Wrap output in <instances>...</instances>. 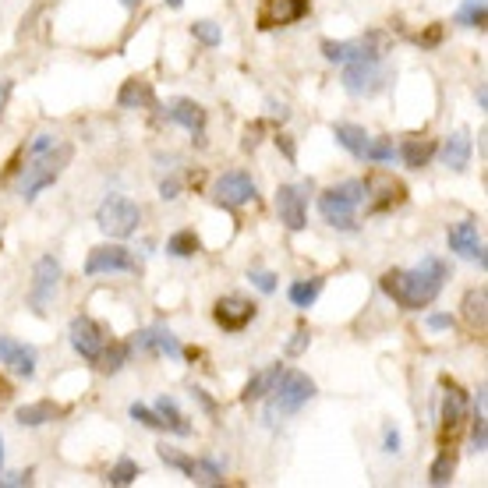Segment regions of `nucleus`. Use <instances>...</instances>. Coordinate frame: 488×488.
<instances>
[{
	"label": "nucleus",
	"instance_id": "aec40b11",
	"mask_svg": "<svg viewBox=\"0 0 488 488\" xmlns=\"http://www.w3.org/2000/svg\"><path fill=\"white\" fill-rule=\"evenodd\" d=\"M117 107L124 110H160L156 103V92L145 79H127L117 92Z\"/></svg>",
	"mask_w": 488,
	"mask_h": 488
},
{
	"label": "nucleus",
	"instance_id": "ddd939ff",
	"mask_svg": "<svg viewBox=\"0 0 488 488\" xmlns=\"http://www.w3.org/2000/svg\"><path fill=\"white\" fill-rule=\"evenodd\" d=\"M131 351H142V354H163V358H184V347L177 343V336L166 329V325H149V329H138L127 343Z\"/></svg>",
	"mask_w": 488,
	"mask_h": 488
},
{
	"label": "nucleus",
	"instance_id": "f8f14e48",
	"mask_svg": "<svg viewBox=\"0 0 488 488\" xmlns=\"http://www.w3.org/2000/svg\"><path fill=\"white\" fill-rule=\"evenodd\" d=\"M68 340H71V347L79 351L85 361H92L96 365V358L103 354V347H107V333L99 329L96 319H89V315H75L71 325H68Z\"/></svg>",
	"mask_w": 488,
	"mask_h": 488
},
{
	"label": "nucleus",
	"instance_id": "20e7f679",
	"mask_svg": "<svg viewBox=\"0 0 488 488\" xmlns=\"http://www.w3.org/2000/svg\"><path fill=\"white\" fill-rule=\"evenodd\" d=\"M365 199V181H343V184H333L319 195V212H323L325 223L336 227V230H358L354 212Z\"/></svg>",
	"mask_w": 488,
	"mask_h": 488
},
{
	"label": "nucleus",
	"instance_id": "603ef678",
	"mask_svg": "<svg viewBox=\"0 0 488 488\" xmlns=\"http://www.w3.org/2000/svg\"><path fill=\"white\" fill-rule=\"evenodd\" d=\"M166 7H174V11H181V7H184V0H166Z\"/></svg>",
	"mask_w": 488,
	"mask_h": 488
},
{
	"label": "nucleus",
	"instance_id": "473e14b6",
	"mask_svg": "<svg viewBox=\"0 0 488 488\" xmlns=\"http://www.w3.org/2000/svg\"><path fill=\"white\" fill-rule=\"evenodd\" d=\"M365 160L368 163H393V160H397V145H393V138H386V135L368 138Z\"/></svg>",
	"mask_w": 488,
	"mask_h": 488
},
{
	"label": "nucleus",
	"instance_id": "cd10ccee",
	"mask_svg": "<svg viewBox=\"0 0 488 488\" xmlns=\"http://www.w3.org/2000/svg\"><path fill=\"white\" fill-rule=\"evenodd\" d=\"M319 294H323V280H319V277H312V280H297V284H290V290H286L290 305H294V308H301V312H308V308L319 301Z\"/></svg>",
	"mask_w": 488,
	"mask_h": 488
},
{
	"label": "nucleus",
	"instance_id": "5701e85b",
	"mask_svg": "<svg viewBox=\"0 0 488 488\" xmlns=\"http://www.w3.org/2000/svg\"><path fill=\"white\" fill-rule=\"evenodd\" d=\"M397 156L404 160L407 170H421L425 163L436 156V142H432V138H418V135H414V138H404V145L397 149Z\"/></svg>",
	"mask_w": 488,
	"mask_h": 488
},
{
	"label": "nucleus",
	"instance_id": "423d86ee",
	"mask_svg": "<svg viewBox=\"0 0 488 488\" xmlns=\"http://www.w3.org/2000/svg\"><path fill=\"white\" fill-rule=\"evenodd\" d=\"M312 181H301V184H280L277 188V212H280V223H284L290 234L305 230L308 227V195H312Z\"/></svg>",
	"mask_w": 488,
	"mask_h": 488
},
{
	"label": "nucleus",
	"instance_id": "1a4fd4ad",
	"mask_svg": "<svg viewBox=\"0 0 488 488\" xmlns=\"http://www.w3.org/2000/svg\"><path fill=\"white\" fill-rule=\"evenodd\" d=\"M61 262L53 258V255H42L40 262H36V269H33V286H29V305H33V312L36 315H46V305L53 301V294H57V286H61Z\"/></svg>",
	"mask_w": 488,
	"mask_h": 488
},
{
	"label": "nucleus",
	"instance_id": "c9c22d12",
	"mask_svg": "<svg viewBox=\"0 0 488 488\" xmlns=\"http://www.w3.org/2000/svg\"><path fill=\"white\" fill-rule=\"evenodd\" d=\"M308 343H312L308 325H297V329H294V336L286 340V354H290V358H297V354H305V351H308Z\"/></svg>",
	"mask_w": 488,
	"mask_h": 488
},
{
	"label": "nucleus",
	"instance_id": "39448f33",
	"mask_svg": "<svg viewBox=\"0 0 488 488\" xmlns=\"http://www.w3.org/2000/svg\"><path fill=\"white\" fill-rule=\"evenodd\" d=\"M96 223H99V230H103L107 238L124 241V238H131V234L138 230L142 209L131 202V199H124V195H110L107 202L96 209Z\"/></svg>",
	"mask_w": 488,
	"mask_h": 488
},
{
	"label": "nucleus",
	"instance_id": "a878e982",
	"mask_svg": "<svg viewBox=\"0 0 488 488\" xmlns=\"http://www.w3.org/2000/svg\"><path fill=\"white\" fill-rule=\"evenodd\" d=\"M464 319L471 329H485V319H488V290L485 286H474V290H467L464 294Z\"/></svg>",
	"mask_w": 488,
	"mask_h": 488
},
{
	"label": "nucleus",
	"instance_id": "f257e3e1",
	"mask_svg": "<svg viewBox=\"0 0 488 488\" xmlns=\"http://www.w3.org/2000/svg\"><path fill=\"white\" fill-rule=\"evenodd\" d=\"M449 280V266L439 255H425L421 266L414 269H386L379 286L404 308V312H421L428 308Z\"/></svg>",
	"mask_w": 488,
	"mask_h": 488
},
{
	"label": "nucleus",
	"instance_id": "a19ab883",
	"mask_svg": "<svg viewBox=\"0 0 488 488\" xmlns=\"http://www.w3.org/2000/svg\"><path fill=\"white\" fill-rule=\"evenodd\" d=\"M57 145V135H50V131H40L33 142H29V156H42L46 149H53Z\"/></svg>",
	"mask_w": 488,
	"mask_h": 488
},
{
	"label": "nucleus",
	"instance_id": "9b49d317",
	"mask_svg": "<svg viewBox=\"0 0 488 488\" xmlns=\"http://www.w3.org/2000/svg\"><path fill=\"white\" fill-rule=\"evenodd\" d=\"M446 244L453 255H460V258H467V262H478V266H488V255H485V241H482V234H478V227H474V220H460V223H453L446 230Z\"/></svg>",
	"mask_w": 488,
	"mask_h": 488
},
{
	"label": "nucleus",
	"instance_id": "c756f323",
	"mask_svg": "<svg viewBox=\"0 0 488 488\" xmlns=\"http://www.w3.org/2000/svg\"><path fill=\"white\" fill-rule=\"evenodd\" d=\"M202 251V241H199V234L195 230H177V234H170V241H166V255H174V258H195Z\"/></svg>",
	"mask_w": 488,
	"mask_h": 488
},
{
	"label": "nucleus",
	"instance_id": "72a5a7b5",
	"mask_svg": "<svg viewBox=\"0 0 488 488\" xmlns=\"http://www.w3.org/2000/svg\"><path fill=\"white\" fill-rule=\"evenodd\" d=\"M135 478H138V464H135L131 456H121V460L110 467V474H107V485L124 488V485H131Z\"/></svg>",
	"mask_w": 488,
	"mask_h": 488
},
{
	"label": "nucleus",
	"instance_id": "f704fd0d",
	"mask_svg": "<svg viewBox=\"0 0 488 488\" xmlns=\"http://www.w3.org/2000/svg\"><path fill=\"white\" fill-rule=\"evenodd\" d=\"M192 36L202 42V46H220L223 42V29L216 22H195L192 25Z\"/></svg>",
	"mask_w": 488,
	"mask_h": 488
},
{
	"label": "nucleus",
	"instance_id": "4468645a",
	"mask_svg": "<svg viewBox=\"0 0 488 488\" xmlns=\"http://www.w3.org/2000/svg\"><path fill=\"white\" fill-rule=\"evenodd\" d=\"M308 0H262L258 7V29L269 33V29H284V25H294L308 14Z\"/></svg>",
	"mask_w": 488,
	"mask_h": 488
},
{
	"label": "nucleus",
	"instance_id": "c85d7f7f",
	"mask_svg": "<svg viewBox=\"0 0 488 488\" xmlns=\"http://www.w3.org/2000/svg\"><path fill=\"white\" fill-rule=\"evenodd\" d=\"M453 474H456V449L449 446L432 460V467H428V485L446 488L449 482H453Z\"/></svg>",
	"mask_w": 488,
	"mask_h": 488
},
{
	"label": "nucleus",
	"instance_id": "79ce46f5",
	"mask_svg": "<svg viewBox=\"0 0 488 488\" xmlns=\"http://www.w3.org/2000/svg\"><path fill=\"white\" fill-rule=\"evenodd\" d=\"M382 449H386V453H400V428H397V425H386V432H382Z\"/></svg>",
	"mask_w": 488,
	"mask_h": 488
},
{
	"label": "nucleus",
	"instance_id": "7c9ffc66",
	"mask_svg": "<svg viewBox=\"0 0 488 488\" xmlns=\"http://www.w3.org/2000/svg\"><path fill=\"white\" fill-rule=\"evenodd\" d=\"M127 358H131V347L127 343H110V347H103V354L96 358V365H99L103 375H117L127 365Z\"/></svg>",
	"mask_w": 488,
	"mask_h": 488
},
{
	"label": "nucleus",
	"instance_id": "de8ad7c7",
	"mask_svg": "<svg viewBox=\"0 0 488 488\" xmlns=\"http://www.w3.org/2000/svg\"><path fill=\"white\" fill-rule=\"evenodd\" d=\"M29 482H33V474H29V471H18V474H7V478H0V485H29Z\"/></svg>",
	"mask_w": 488,
	"mask_h": 488
},
{
	"label": "nucleus",
	"instance_id": "412c9836",
	"mask_svg": "<svg viewBox=\"0 0 488 488\" xmlns=\"http://www.w3.org/2000/svg\"><path fill=\"white\" fill-rule=\"evenodd\" d=\"M153 410H156V418H160L163 432H174V436H181V439H188V436H192V425H188V418L181 414V407H177L174 397H160Z\"/></svg>",
	"mask_w": 488,
	"mask_h": 488
},
{
	"label": "nucleus",
	"instance_id": "f3484780",
	"mask_svg": "<svg viewBox=\"0 0 488 488\" xmlns=\"http://www.w3.org/2000/svg\"><path fill=\"white\" fill-rule=\"evenodd\" d=\"M464 418H467V393L460 386L446 382V393H443V443H449L460 428H464Z\"/></svg>",
	"mask_w": 488,
	"mask_h": 488
},
{
	"label": "nucleus",
	"instance_id": "58836bf2",
	"mask_svg": "<svg viewBox=\"0 0 488 488\" xmlns=\"http://www.w3.org/2000/svg\"><path fill=\"white\" fill-rule=\"evenodd\" d=\"M248 280L258 286L262 294H273V290H277V273H269V269H251Z\"/></svg>",
	"mask_w": 488,
	"mask_h": 488
},
{
	"label": "nucleus",
	"instance_id": "6ab92c4d",
	"mask_svg": "<svg viewBox=\"0 0 488 488\" xmlns=\"http://www.w3.org/2000/svg\"><path fill=\"white\" fill-rule=\"evenodd\" d=\"M471 153H474L471 131L460 127V131H453L446 142H443V166H449L453 174H464L471 166Z\"/></svg>",
	"mask_w": 488,
	"mask_h": 488
},
{
	"label": "nucleus",
	"instance_id": "864d4df0",
	"mask_svg": "<svg viewBox=\"0 0 488 488\" xmlns=\"http://www.w3.org/2000/svg\"><path fill=\"white\" fill-rule=\"evenodd\" d=\"M0 464H4V439H0ZM4 478V474H0Z\"/></svg>",
	"mask_w": 488,
	"mask_h": 488
},
{
	"label": "nucleus",
	"instance_id": "49530a36",
	"mask_svg": "<svg viewBox=\"0 0 488 488\" xmlns=\"http://www.w3.org/2000/svg\"><path fill=\"white\" fill-rule=\"evenodd\" d=\"M428 329H453V315H446V312L428 315Z\"/></svg>",
	"mask_w": 488,
	"mask_h": 488
},
{
	"label": "nucleus",
	"instance_id": "b1692460",
	"mask_svg": "<svg viewBox=\"0 0 488 488\" xmlns=\"http://www.w3.org/2000/svg\"><path fill=\"white\" fill-rule=\"evenodd\" d=\"M57 414H61V407L53 404V400H36V404L18 407V410H14V421H18L22 428H40V425H50Z\"/></svg>",
	"mask_w": 488,
	"mask_h": 488
},
{
	"label": "nucleus",
	"instance_id": "8fccbe9b",
	"mask_svg": "<svg viewBox=\"0 0 488 488\" xmlns=\"http://www.w3.org/2000/svg\"><path fill=\"white\" fill-rule=\"evenodd\" d=\"M192 397H195V400H199V404H202L205 410H209V414H212V410H216V404H212V400H209V397H205V389H199V386H195V389H192Z\"/></svg>",
	"mask_w": 488,
	"mask_h": 488
},
{
	"label": "nucleus",
	"instance_id": "4be33fe9",
	"mask_svg": "<svg viewBox=\"0 0 488 488\" xmlns=\"http://www.w3.org/2000/svg\"><path fill=\"white\" fill-rule=\"evenodd\" d=\"M280 371H284V365H269V368H262V371H255V375L248 379V386H244V393H241L244 404H258V400H266V397L273 393V386H277Z\"/></svg>",
	"mask_w": 488,
	"mask_h": 488
},
{
	"label": "nucleus",
	"instance_id": "a211bd4d",
	"mask_svg": "<svg viewBox=\"0 0 488 488\" xmlns=\"http://www.w3.org/2000/svg\"><path fill=\"white\" fill-rule=\"evenodd\" d=\"M166 117H170L174 124H181L184 131H192L199 145L205 142V107L202 103H195V99H184V96H181V99H174V103H170Z\"/></svg>",
	"mask_w": 488,
	"mask_h": 488
},
{
	"label": "nucleus",
	"instance_id": "dca6fc26",
	"mask_svg": "<svg viewBox=\"0 0 488 488\" xmlns=\"http://www.w3.org/2000/svg\"><path fill=\"white\" fill-rule=\"evenodd\" d=\"M0 365H7L22 379H33L36 375V351L14 336H0Z\"/></svg>",
	"mask_w": 488,
	"mask_h": 488
},
{
	"label": "nucleus",
	"instance_id": "2eb2a0df",
	"mask_svg": "<svg viewBox=\"0 0 488 488\" xmlns=\"http://www.w3.org/2000/svg\"><path fill=\"white\" fill-rule=\"evenodd\" d=\"M255 315H258V308H255L251 301L238 297V294L220 297V301H216V308H212L216 325H220V329H227V333H241L248 323H255Z\"/></svg>",
	"mask_w": 488,
	"mask_h": 488
},
{
	"label": "nucleus",
	"instance_id": "4c0bfd02",
	"mask_svg": "<svg viewBox=\"0 0 488 488\" xmlns=\"http://www.w3.org/2000/svg\"><path fill=\"white\" fill-rule=\"evenodd\" d=\"M160 460L166 467L181 471V474H188V467H192V456H184V453H177V449H170V446H160Z\"/></svg>",
	"mask_w": 488,
	"mask_h": 488
},
{
	"label": "nucleus",
	"instance_id": "7ed1b4c3",
	"mask_svg": "<svg viewBox=\"0 0 488 488\" xmlns=\"http://www.w3.org/2000/svg\"><path fill=\"white\" fill-rule=\"evenodd\" d=\"M71 156H75V149H71L68 142H57V145L46 149L42 156H33V163L25 166V174H22V181H18V195H22L25 202H33L42 188H50V184L64 174V166L71 163Z\"/></svg>",
	"mask_w": 488,
	"mask_h": 488
},
{
	"label": "nucleus",
	"instance_id": "6e6552de",
	"mask_svg": "<svg viewBox=\"0 0 488 488\" xmlns=\"http://www.w3.org/2000/svg\"><path fill=\"white\" fill-rule=\"evenodd\" d=\"M258 188L251 181V174L244 170H227L212 181V202L216 205H227V209H241V205L255 202Z\"/></svg>",
	"mask_w": 488,
	"mask_h": 488
},
{
	"label": "nucleus",
	"instance_id": "393cba45",
	"mask_svg": "<svg viewBox=\"0 0 488 488\" xmlns=\"http://www.w3.org/2000/svg\"><path fill=\"white\" fill-rule=\"evenodd\" d=\"M333 138L351 153V156H358V160H365V149H368V135L361 124H333Z\"/></svg>",
	"mask_w": 488,
	"mask_h": 488
},
{
	"label": "nucleus",
	"instance_id": "f03ea898",
	"mask_svg": "<svg viewBox=\"0 0 488 488\" xmlns=\"http://www.w3.org/2000/svg\"><path fill=\"white\" fill-rule=\"evenodd\" d=\"M315 393H319V389H315V382H312L305 371H280L273 393L266 397V400H269V404H266V421L277 425V418L297 414L308 400H315Z\"/></svg>",
	"mask_w": 488,
	"mask_h": 488
},
{
	"label": "nucleus",
	"instance_id": "bb28decb",
	"mask_svg": "<svg viewBox=\"0 0 488 488\" xmlns=\"http://www.w3.org/2000/svg\"><path fill=\"white\" fill-rule=\"evenodd\" d=\"M188 482L199 488H212V485H223V467L216 460H205V456H192V467H188Z\"/></svg>",
	"mask_w": 488,
	"mask_h": 488
},
{
	"label": "nucleus",
	"instance_id": "ea45409f",
	"mask_svg": "<svg viewBox=\"0 0 488 488\" xmlns=\"http://www.w3.org/2000/svg\"><path fill=\"white\" fill-rule=\"evenodd\" d=\"M488 436H485V414L474 418V428H471V453H485Z\"/></svg>",
	"mask_w": 488,
	"mask_h": 488
},
{
	"label": "nucleus",
	"instance_id": "c03bdc74",
	"mask_svg": "<svg viewBox=\"0 0 488 488\" xmlns=\"http://www.w3.org/2000/svg\"><path fill=\"white\" fill-rule=\"evenodd\" d=\"M277 149H280V153H284V156H286V160H290V163L297 160V149H294L290 135H277Z\"/></svg>",
	"mask_w": 488,
	"mask_h": 488
},
{
	"label": "nucleus",
	"instance_id": "5fc2aeb1",
	"mask_svg": "<svg viewBox=\"0 0 488 488\" xmlns=\"http://www.w3.org/2000/svg\"><path fill=\"white\" fill-rule=\"evenodd\" d=\"M121 4H124V7H131V4H135V0H121Z\"/></svg>",
	"mask_w": 488,
	"mask_h": 488
},
{
	"label": "nucleus",
	"instance_id": "09e8293b",
	"mask_svg": "<svg viewBox=\"0 0 488 488\" xmlns=\"http://www.w3.org/2000/svg\"><path fill=\"white\" fill-rule=\"evenodd\" d=\"M11 397H14V389H11V382L0 375V407H7L11 404Z\"/></svg>",
	"mask_w": 488,
	"mask_h": 488
},
{
	"label": "nucleus",
	"instance_id": "a18cd8bd",
	"mask_svg": "<svg viewBox=\"0 0 488 488\" xmlns=\"http://www.w3.org/2000/svg\"><path fill=\"white\" fill-rule=\"evenodd\" d=\"M177 192H181V181H177V177H170V181H163L160 184V199H166V202L177 199Z\"/></svg>",
	"mask_w": 488,
	"mask_h": 488
},
{
	"label": "nucleus",
	"instance_id": "2f4dec72",
	"mask_svg": "<svg viewBox=\"0 0 488 488\" xmlns=\"http://www.w3.org/2000/svg\"><path fill=\"white\" fill-rule=\"evenodd\" d=\"M485 22H488L485 0H464V4H460L456 25H464V29H485Z\"/></svg>",
	"mask_w": 488,
	"mask_h": 488
},
{
	"label": "nucleus",
	"instance_id": "e433bc0d",
	"mask_svg": "<svg viewBox=\"0 0 488 488\" xmlns=\"http://www.w3.org/2000/svg\"><path fill=\"white\" fill-rule=\"evenodd\" d=\"M127 414L138 421V425H145V428H156V432H163L160 428V418H156V410L153 407H145V404H131L127 407Z\"/></svg>",
	"mask_w": 488,
	"mask_h": 488
},
{
	"label": "nucleus",
	"instance_id": "0eeeda50",
	"mask_svg": "<svg viewBox=\"0 0 488 488\" xmlns=\"http://www.w3.org/2000/svg\"><path fill=\"white\" fill-rule=\"evenodd\" d=\"M85 273L89 277H103V273H138V258L131 248L124 244H96L85 258Z\"/></svg>",
	"mask_w": 488,
	"mask_h": 488
},
{
	"label": "nucleus",
	"instance_id": "9d476101",
	"mask_svg": "<svg viewBox=\"0 0 488 488\" xmlns=\"http://www.w3.org/2000/svg\"><path fill=\"white\" fill-rule=\"evenodd\" d=\"M386 85V68H382V61H351L347 68H343V89L351 92V96H375L379 89Z\"/></svg>",
	"mask_w": 488,
	"mask_h": 488
},
{
	"label": "nucleus",
	"instance_id": "37998d69",
	"mask_svg": "<svg viewBox=\"0 0 488 488\" xmlns=\"http://www.w3.org/2000/svg\"><path fill=\"white\" fill-rule=\"evenodd\" d=\"M414 40L421 42V46H436V42L443 40V25H428V33H421V36H414Z\"/></svg>",
	"mask_w": 488,
	"mask_h": 488
},
{
	"label": "nucleus",
	"instance_id": "3c124183",
	"mask_svg": "<svg viewBox=\"0 0 488 488\" xmlns=\"http://www.w3.org/2000/svg\"><path fill=\"white\" fill-rule=\"evenodd\" d=\"M7 96H11V81L4 79V81H0V114H4V103H7Z\"/></svg>",
	"mask_w": 488,
	"mask_h": 488
}]
</instances>
